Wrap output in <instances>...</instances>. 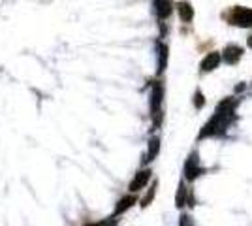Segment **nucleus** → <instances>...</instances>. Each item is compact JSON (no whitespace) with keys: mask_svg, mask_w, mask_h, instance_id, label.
Masks as SVG:
<instances>
[{"mask_svg":"<svg viewBox=\"0 0 252 226\" xmlns=\"http://www.w3.org/2000/svg\"><path fill=\"white\" fill-rule=\"evenodd\" d=\"M151 175H153V172L151 170H139V172L136 173V177L130 181V193L132 194H136L139 193L141 189H145L147 187V183L151 181Z\"/></svg>","mask_w":252,"mask_h":226,"instance_id":"39448f33","label":"nucleus"},{"mask_svg":"<svg viewBox=\"0 0 252 226\" xmlns=\"http://www.w3.org/2000/svg\"><path fill=\"white\" fill-rule=\"evenodd\" d=\"M235 108H237V100H235V98H224L220 104L217 106L213 117H211L209 121L203 125V129L200 130L198 140L224 134L226 129L231 125V121L235 119Z\"/></svg>","mask_w":252,"mask_h":226,"instance_id":"f257e3e1","label":"nucleus"},{"mask_svg":"<svg viewBox=\"0 0 252 226\" xmlns=\"http://www.w3.org/2000/svg\"><path fill=\"white\" fill-rule=\"evenodd\" d=\"M247 45H249V47L252 49V34L249 36V38H247Z\"/></svg>","mask_w":252,"mask_h":226,"instance_id":"a211bd4d","label":"nucleus"},{"mask_svg":"<svg viewBox=\"0 0 252 226\" xmlns=\"http://www.w3.org/2000/svg\"><path fill=\"white\" fill-rule=\"evenodd\" d=\"M175 10H177L181 21L192 23V19H194V8H192V4H190L189 0H181V2H177V4H175Z\"/></svg>","mask_w":252,"mask_h":226,"instance_id":"1a4fd4ad","label":"nucleus"},{"mask_svg":"<svg viewBox=\"0 0 252 226\" xmlns=\"http://www.w3.org/2000/svg\"><path fill=\"white\" fill-rule=\"evenodd\" d=\"M189 189L185 187V183L179 185V191H177V196H175V205L177 207H183V205L189 204Z\"/></svg>","mask_w":252,"mask_h":226,"instance_id":"ddd939ff","label":"nucleus"},{"mask_svg":"<svg viewBox=\"0 0 252 226\" xmlns=\"http://www.w3.org/2000/svg\"><path fill=\"white\" fill-rule=\"evenodd\" d=\"M179 226H196V225H194V221H192L190 215H181L179 217Z\"/></svg>","mask_w":252,"mask_h":226,"instance_id":"f3484780","label":"nucleus"},{"mask_svg":"<svg viewBox=\"0 0 252 226\" xmlns=\"http://www.w3.org/2000/svg\"><path fill=\"white\" fill-rule=\"evenodd\" d=\"M241 57H243V49L239 45H235V43L226 45L224 51H222V61H224L226 65H235V63H239Z\"/></svg>","mask_w":252,"mask_h":226,"instance_id":"6e6552de","label":"nucleus"},{"mask_svg":"<svg viewBox=\"0 0 252 226\" xmlns=\"http://www.w3.org/2000/svg\"><path fill=\"white\" fill-rule=\"evenodd\" d=\"M205 106V97H203V93H201L200 89L194 93V108L196 109H201Z\"/></svg>","mask_w":252,"mask_h":226,"instance_id":"2eb2a0df","label":"nucleus"},{"mask_svg":"<svg viewBox=\"0 0 252 226\" xmlns=\"http://www.w3.org/2000/svg\"><path fill=\"white\" fill-rule=\"evenodd\" d=\"M224 17L233 27H239V29H251L252 27V8H247V6H233L226 11Z\"/></svg>","mask_w":252,"mask_h":226,"instance_id":"7ed1b4c3","label":"nucleus"},{"mask_svg":"<svg viewBox=\"0 0 252 226\" xmlns=\"http://www.w3.org/2000/svg\"><path fill=\"white\" fill-rule=\"evenodd\" d=\"M158 153H160V138H158V136H153V138L149 140V149H147V155H145L143 162H145V164L153 162L158 157Z\"/></svg>","mask_w":252,"mask_h":226,"instance_id":"9b49d317","label":"nucleus"},{"mask_svg":"<svg viewBox=\"0 0 252 226\" xmlns=\"http://www.w3.org/2000/svg\"><path fill=\"white\" fill-rule=\"evenodd\" d=\"M162 117H164V85L157 81L151 89V119L155 129L162 125Z\"/></svg>","mask_w":252,"mask_h":226,"instance_id":"f03ea898","label":"nucleus"},{"mask_svg":"<svg viewBox=\"0 0 252 226\" xmlns=\"http://www.w3.org/2000/svg\"><path fill=\"white\" fill-rule=\"evenodd\" d=\"M222 63V53L219 51H211L203 57V61H201L200 65V70L201 72H213V70H217Z\"/></svg>","mask_w":252,"mask_h":226,"instance_id":"0eeeda50","label":"nucleus"},{"mask_svg":"<svg viewBox=\"0 0 252 226\" xmlns=\"http://www.w3.org/2000/svg\"><path fill=\"white\" fill-rule=\"evenodd\" d=\"M203 172H205V170L201 168V164H200V155H198L196 151H192L189 155V159H187V162H185V179L194 181V179H198Z\"/></svg>","mask_w":252,"mask_h":226,"instance_id":"20e7f679","label":"nucleus"},{"mask_svg":"<svg viewBox=\"0 0 252 226\" xmlns=\"http://www.w3.org/2000/svg\"><path fill=\"white\" fill-rule=\"evenodd\" d=\"M87 226H117V219L115 215L109 217V219H105V221H100V223H91V225Z\"/></svg>","mask_w":252,"mask_h":226,"instance_id":"dca6fc26","label":"nucleus"},{"mask_svg":"<svg viewBox=\"0 0 252 226\" xmlns=\"http://www.w3.org/2000/svg\"><path fill=\"white\" fill-rule=\"evenodd\" d=\"M134 204H136V196H134V194H128V196H125V198H121L119 204L115 205V217L123 215V213L128 211Z\"/></svg>","mask_w":252,"mask_h":226,"instance_id":"f8f14e48","label":"nucleus"},{"mask_svg":"<svg viewBox=\"0 0 252 226\" xmlns=\"http://www.w3.org/2000/svg\"><path fill=\"white\" fill-rule=\"evenodd\" d=\"M173 10H175L173 0H155V13L160 21H166L168 17H171Z\"/></svg>","mask_w":252,"mask_h":226,"instance_id":"423d86ee","label":"nucleus"},{"mask_svg":"<svg viewBox=\"0 0 252 226\" xmlns=\"http://www.w3.org/2000/svg\"><path fill=\"white\" fill-rule=\"evenodd\" d=\"M157 187H158V183L155 181V183L149 187V191H147V194L141 198V207H147L151 202H153V198H155V194H157Z\"/></svg>","mask_w":252,"mask_h":226,"instance_id":"4468645a","label":"nucleus"},{"mask_svg":"<svg viewBox=\"0 0 252 226\" xmlns=\"http://www.w3.org/2000/svg\"><path fill=\"white\" fill-rule=\"evenodd\" d=\"M157 74H162L168 66V45L164 42H157Z\"/></svg>","mask_w":252,"mask_h":226,"instance_id":"9d476101","label":"nucleus"}]
</instances>
